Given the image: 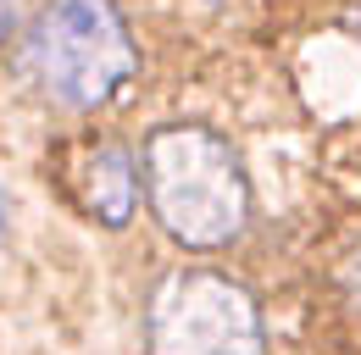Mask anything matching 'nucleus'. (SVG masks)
I'll return each instance as SVG.
<instances>
[{
    "label": "nucleus",
    "mask_w": 361,
    "mask_h": 355,
    "mask_svg": "<svg viewBox=\"0 0 361 355\" xmlns=\"http://www.w3.org/2000/svg\"><path fill=\"white\" fill-rule=\"evenodd\" d=\"M156 222L189 250H223L250 222V183L233 144L195 123H167L139 156Z\"/></svg>",
    "instance_id": "obj_1"
},
{
    "label": "nucleus",
    "mask_w": 361,
    "mask_h": 355,
    "mask_svg": "<svg viewBox=\"0 0 361 355\" xmlns=\"http://www.w3.org/2000/svg\"><path fill=\"white\" fill-rule=\"evenodd\" d=\"M139 56L111 0H50L23 39V73L61 111H94L134 78Z\"/></svg>",
    "instance_id": "obj_2"
},
{
    "label": "nucleus",
    "mask_w": 361,
    "mask_h": 355,
    "mask_svg": "<svg viewBox=\"0 0 361 355\" xmlns=\"http://www.w3.org/2000/svg\"><path fill=\"white\" fill-rule=\"evenodd\" d=\"M145 355H267L262 311L223 272H167L145 311Z\"/></svg>",
    "instance_id": "obj_3"
},
{
    "label": "nucleus",
    "mask_w": 361,
    "mask_h": 355,
    "mask_svg": "<svg viewBox=\"0 0 361 355\" xmlns=\"http://www.w3.org/2000/svg\"><path fill=\"white\" fill-rule=\"evenodd\" d=\"M139 189H145V173L123 144H94L78 167V200L100 228H128L139 211Z\"/></svg>",
    "instance_id": "obj_4"
},
{
    "label": "nucleus",
    "mask_w": 361,
    "mask_h": 355,
    "mask_svg": "<svg viewBox=\"0 0 361 355\" xmlns=\"http://www.w3.org/2000/svg\"><path fill=\"white\" fill-rule=\"evenodd\" d=\"M345 283H350V294L361 300V244H356V256H350V266H345Z\"/></svg>",
    "instance_id": "obj_5"
},
{
    "label": "nucleus",
    "mask_w": 361,
    "mask_h": 355,
    "mask_svg": "<svg viewBox=\"0 0 361 355\" xmlns=\"http://www.w3.org/2000/svg\"><path fill=\"white\" fill-rule=\"evenodd\" d=\"M11 23H17V6H11V0H0V39L11 34Z\"/></svg>",
    "instance_id": "obj_6"
},
{
    "label": "nucleus",
    "mask_w": 361,
    "mask_h": 355,
    "mask_svg": "<svg viewBox=\"0 0 361 355\" xmlns=\"http://www.w3.org/2000/svg\"><path fill=\"white\" fill-rule=\"evenodd\" d=\"M0 239H6V194H0Z\"/></svg>",
    "instance_id": "obj_7"
}]
</instances>
